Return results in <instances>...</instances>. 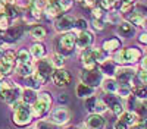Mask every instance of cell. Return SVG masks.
<instances>
[{
    "label": "cell",
    "mask_w": 147,
    "mask_h": 129,
    "mask_svg": "<svg viewBox=\"0 0 147 129\" xmlns=\"http://www.w3.org/2000/svg\"><path fill=\"white\" fill-rule=\"evenodd\" d=\"M75 41H77V35L72 34V32H63V35L59 38L57 43V53H62L65 54H71L74 51V47H75Z\"/></svg>",
    "instance_id": "7"
},
{
    "label": "cell",
    "mask_w": 147,
    "mask_h": 129,
    "mask_svg": "<svg viewBox=\"0 0 147 129\" xmlns=\"http://www.w3.org/2000/svg\"><path fill=\"white\" fill-rule=\"evenodd\" d=\"M119 119L122 120V122H125L129 128H132L134 125H137V123H140V119H138V116H137V113L136 112H132V110H128V112H122L121 114H119Z\"/></svg>",
    "instance_id": "19"
},
{
    "label": "cell",
    "mask_w": 147,
    "mask_h": 129,
    "mask_svg": "<svg viewBox=\"0 0 147 129\" xmlns=\"http://www.w3.org/2000/svg\"><path fill=\"white\" fill-rule=\"evenodd\" d=\"M107 110V104L105 103V100H100V98H97L96 101V106H94V110L93 113H99V114H103Z\"/></svg>",
    "instance_id": "35"
},
{
    "label": "cell",
    "mask_w": 147,
    "mask_h": 129,
    "mask_svg": "<svg viewBox=\"0 0 147 129\" xmlns=\"http://www.w3.org/2000/svg\"><path fill=\"white\" fill-rule=\"evenodd\" d=\"M7 28H9V18L0 13V31H6Z\"/></svg>",
    "instance_id": "39"
},
{
    "label": "cell",
    "mask_w": 147,
    "mask_h": 129,
    "mask_svg": "<svg viewBox=\"0 0 147 129\" xmlns=\"http://www.w3.org/2000/svg\"><path fill=\"white\" fill-rule=\"evenodd\" d=\"M71 119V113L66 107H56L52 114H50V120L56 125H65Z\"/></svg>",
    "instance_id": "12"
},
{
    "label": "cell",
    "mask_w": 147,
    "mask_h": 129,
    "mask_svg": "<svg viewBox=\"0 0 147 129\" xmlns=\"http://www.w3.org/2000/svg\"><path fill=\"white\" fill-rule=\"evenodd\" d=\"M77 2H78V3H84V0H77Z\"/></svg>",
    "instance_id": "52"
},
{
    "label": "cell",
    "mask_w": 147,
    "mask_h": 129,
    "mask_svg": "<svg viewBox=\"0 0 147 129\" xmlns=\"http://www.w3.org/2000/svg\"><path fill=\"white\" fill-rule=\"evenodd\" d=\"M44 12L47 13V16L50 18H57L60 16V13H62V7H60L59 2L56 0V2H47V5L44 6Z\"/></svg>",
    "instance_id": "21"
},
{
    "label": "cell",
    "mask_w": 147,
    "mask_h": 129,
    "mask_svg": "<svg viewBox=\"0 0 147 129\" xmlns=\"http://www.w3.org/2000/svg\"><path fill=\"white\" fill-rule=\"evenodd\" d=\"M109 21H110V22H118V21H119V16H118V15H116V16H112V15H110Z\"/></svg>",
    "instance_id": "49"
},
{
    "label": "cell",
    "mask_w": 147,
    "mask_h": 129,
    "mask_svg": "<svg viewBox=\"0 0 147 129\" xmlns=\"http://www.w3.org/2000/svg\"><path fill=\"white\" fill-rule=\"evenodd\" d=\"M30 53H31V56L35 57V59H43V57L46 56V47H44L41 43H35V44H32Z\"/></svg>",
    "instance_id": "27"
},
{
    "label": "cell",
    "mask_w": 147,
    "mask_h": 129,
    "mask_svg": "<svg viewBox=\"0 0 147 129\" xmlns=\"http://www.w3.org/2000/svg\"><path fill=\"white\" fill-rule=\"evenodd\" d=\"M21 96L19 87H16L13 82H10L7 79H2L0 81V98L6 103H13L18 100V97Z\"/></svg>",
    "instance_id": "3"
},
{
    "label": "cell",
    "mask_w": 147,
    "mask_h": 129,
    "mask_svg": "<svg viewBox=\"0 0 147 129\" xmlns=\"http://www.w3.org/2000/svg\"><path fill=\"white\" fill-rule=\"evenodd\" d=\"M16 63V53L15 51H5V56L0 59V74L3 76H7L13 72Z\"/></svg>",
    "instance_id": "8"
},
{
    "label": "cell",
    "mask_w": 147,
    "mask_h": 129,
    "mask_svg": "<svg viewBox=\"0 0 147 129\" xmlns=\"http://www.w3.org/2000/svg\"><path fill=\"white\" fill-rule=\"evenodd\" d=\"M46 35H47V31H46L44 27H34V28L31 29V37H32L34 40L41 41V40L46 38Z\"/></svg>",
    "instance_id": "30"
},
{
    "label": "cell",
    "mask_w": 147,
    "mask_h": 129,
    "mask_svg": "<svg viewBox=\"0 0 147 129\" xmlns=\"http://www.w3.org/2000/svg\"><path fill=\"white\" fill-rule=\"evenodd\" d=\"M147 125H143V123H137V125H134L132 129H146Z\"/></svg>",
    "instance_id": "48"
},
{
    "label": "cell",
    "mask_w": 147,
    "mask_h": 129,
    "mask_svg": "<svg viewBox=\"0 0 147 129\" xmlns=\"http://www.w3.org/2000/svg\"><path fill=\"white\" fill-rule=\"evenodd\" d=\"M81 81L84 82V84L96 88V87L102 85L103 74H102V70L97 69V68H94V69H84L81 72Z\"/></svg>",
    "instance_id": "6"
},
{
    "label": "cell",
    "mask_w": 147,
    "mask_h": 129,
    "mask_svg": "<svg viewBox=\"0 0 147 129\" xmlns=\"http://www.w3.org/2000/svg\"><path fill=\"white\" fill-rule=\"evenodd\" d=\"M102 85H103V90L109 94H116V91L119 88V84L116 82L115 78H107L105 82H102Z\"/></svg>",
    "instance_id": "26"
},
{
    "label": "cell",
    "mask_w": 147,
    "mask_h": 129,
    "mask_svg": "<svg viewBox=\"0 0 147 129\" xmlns=\"http://www.w3.org/2000/svg\"><path fill=\"white\" fill-rule=\"evenodd\" d=\"M71 129H77V128H71Z\"/></svg>",
    "instance_id": "54"
},
{
    "label": "cell",
    "mask_w": 147,
    "mask_h": 129,
    "mask_svg": "<svg viewBox=\"0 0 147 129\" xmlns=\"http://www.w3.org/2000/svg\"><path fill=\"white\" fill-rule=\"evenodd\" d=\"M75 94H77V97H80V98H87L90 96H94V87H90V85L84 84V82L81 81L80 84L77 85V88H75Z\"/></svg>",
    "instance_id": "22"
},
{
    "label": "cell",
    "mask_w": 147,
    "mask_h": 129,
    "mask_svg": "<svg viewBox=\"0 0 147 129\" xmlns=\"http://www.w3.org/2000/svg\"><path fill=\"white\" fill-rule=\"evenodd\" d=\"M141 69H146L147 70V56H143L141 57Z\"/></svg>",
    "instance_id": "46"
},
{
    "label": "cell",
    "mask_w": 147,
    "mask_h": 129,
    "mask_svg": "<svg viewBox=\"0 0 147 129\" xmlns=\"http://www.w3.org/2000/svg\"><path fill=\"white\" fill-rule=\"evenodd\" d=\"M81 62H82V66L84 69H94L97 68V60H96V56H94V51L93 49H85L81 54Z\"/></svg>",
    "instance_id": "16"
},
{
    "label": "cell",
    "mask_w": 147,
    "mask_h": 129,
    "mask_svg": "<svg viewBox=\"0 0 147 129\" xmlns=\"http://www.w3.org/2000/svg\"><path fill=\"white\" fill-rule=\"evenodd\" d=\"M99 69L102 70V74L106 75L107 78H113L115 76V72H116V62L106 59L103 63H100V68Z\"/></svg>",
    "instance_id": "20"
},
{
    "label": "cell",
    "mask_w": 147,
    "mask_h": 129,
    "mask_svg": "<svg viewBox=\"0 0 147 129\" xmlns=\"http://www.w3.org/2000/svg\"><path fill=\"white\" fill-rule=\"evenodd\" d=\"M59 5H60V7H62V10H68L72 6V2L71 0H59Z\"/></svg>",
    "instance_id": "43"
},
{
    "label": "cell",
    "mask_w": 147,
    "mask_h": 129,
    "mask_svg": "<svg viewBox=\"0 0 147 129\" xmlns=\"http://www.w3.org/2000/svg\"><path fill=\"white\" fill-rule=\"evenodd\" d=\"M50 62L53 65V68L56 69H60V68H63L65 66V56L62 53H55L50 59Z\"/></svg>",
    "instance_id": "32"
},
{
    "label": "cell",
    "mask_w": 147,
    "mask_h": 129,
    "mask_svg": "<svg viewBox=\"0 0 147 129\" xmlns=\"http://www.w3.org/2000/svg\"><path fill=\"white\" fill-rule=\"evenodd\" d=\"M75 28L80 29V31H85L88 28V22L85 21L84 18H80V19H75Z\"/></svg>",
    "instance_id": "38"
},
{
    "label": "cell",
    "mask_w": 147,
    "mask_h": 129,
    "mask_svg": "<svg viewBox=\"0 0 147 129\" xmlns=\"http://www.w3.org/2000/svg\"><path fill=\"white\" fill-rule=\"evenodd\" d=\"M129 22L132 25H140V27H147V19L144 16V13H141L140 10L131 12L129 15Z\"/></svg>",
    "instance_id": "25"
},
{
    "label": "cell",
    "mask_w": 147,
    "mask_h": 129,
    "mask_svg": "<svg viewBox=\"0 0 147 129\" xmlns=\"http://www.w3.org/2000/svg\"><path fill=\"white\" fill-rule=\"evenodd\" d=\"M143 53L140 49L136 47H128V49H121L115 54V62L119 65H134L141 59Z\"/></svg>",
    "instance_id": "1"
},
{
    "label": "cell",
    "mask_w": 147,
    "mask_h": 129,
    "mask_svg": "<svg viewBox=\"0 0 147 129\" xmlns=\"http://www.w3.org/2000/svg\"><path fill=\"white\" fill-rule=\"evenodd\" d=\"M124 2H127V3H134L136 0H124Z\"/></svg>",
    "instance_id": "51"
},
{
    "label": "cell",
    "mask_w": 147,
    "mask_h": 129,
    "mask_svg": "<svg viewBox=\"0 0 147 129\" xmlns=\"http://www.w3.org/2000/svg\"><path fill=\"white\" fill-rule=\"evenodd\" d=\"M121 12H122V13H128V12H132V3L122 2V5H121Z\"/></svg>",
    "instance_id": "41"
},
{
    "label": "cell",
    "mask_w": 147,
    "mask_h": 129,
    "mask_svg": "<svg viewBox=\"0 0 147 129\" xmlns=\"http://www.w3.org/2000/svg\"><path fill=\"white\" fill-rule=\"evenodd\" d=\"M3 56H5V50L2 49V47H0V59H2Z\"/></svg>",
    "instance_id": "50"
},
{
    "label": "cell",
    "mask_w": 147,
    "mask_h": 129,
    "mask_svg": "<svg viewBox=\"0 0 147 129\" xmlns=\"http://www.w3.org/2000/svg\"><path fill=\"white\" fill-rule=\"evenodd\" d=\"M134 76H136V69L128 65H122L121 68H116L113 78L116 79V82L121 87H131Z\"/></svg>",
    "instance_id": "5"
},
{
    "label": "cell",
    "mask_w": 147,
    "mask_h": 129,
    "mask_svg": "<svg viewBox=\"0 0 147 129\" xmlns=\"http://www.w3.org/2000/svg\"><path fill=\"white\" fill-rule=\"evenodd\" d=\"M52 79H53V84L59 88H65L71 84V81H72V76L71 74L68 72V70H65L63 68H60V69H56L53 75H52Z\"/></svg>",
    "instance_id": "10"
},
{
    "label": "cell",
    "mask_w": 147,
    "mask_h": 129,
    "mask_svg": "<svg viewBox=\"0 0 147 129\" xmlns=\"http://www.w3.org/2000/svg\"><path fill=\"white\" fill-rule=\"evenodd\" d=\"M134 81H137V85L147 87V70H146V69L137 70V72H136V76H134Z\"/></svg>",
    "instance_id": "34"
},
{
    "label": "cell",
    "mask_w": 147,
    "mask_h": 129,
    "mask_svg": "<svg viewBox=\"0 0 147 129\" xmlns=\"http://www.w3.org/2000/svg\"><path fill=\"white\" fill-rule=\"evenodd\" d=\"M96 101H97V97H94V96H90V97H87V98H85V103H84V106H85V109H87L90 113H93V110H94Z\"/></svg>",
    "instance_id": "37"
},
{
    "label": "cell",
    "mask_w": 147,
    "mask_h": 129,
    "mask_svg": "<svg viewBox=\"0 0 147 129\" xmlns=\"http://www.w3.org/2000/svg\"><path fill=\"white\" fill-rule=\"evenodd\" d=\"M25 87L27 88H32V90H38V88H41V85H44L46 82H44V79L43 78H40L37 74H31V75H28V76H25Z\"/></svg>",
    "instance_id": "18"
},
{
    "label": "cell",
    "mask_w": 147,
    "mask_h": 129,
    "mask_svg": "<svg viewBox=\"0 0 147 129\" xmlns=\"http://www.w3.org/2000/svg\"><path fill=\"white\" fill-rule=\"evenodd\" d=\"M47 2H56V0H47Z\"/></svg>",
    "instance_id": "53"
},
{
    "label": "cell",
    "mask_w": 147,
    "mask_h": 129,
    "mask_svg": "<svg viewBox=\"0 0 147 129\" xmlns=\"http://www.w3.org/2000/svg\"><path fill=\"white\" fill-rule=\"evenodd\" d=\"M35 129H57V125H56V123H53L52 120H50V122L40 120V122H37Z\"/></svg>",
    "instance_id": "36"
},
{
    "label": "cell",
    "mask_w": 147,
    "mask_h": 129,
    "mask_svg": "<svg viewBox=\"0 0 147 129\" xmlns=\"http://www.w3.org/2000/svg\"><path fill=\"white\" fill-rule=\"evenodd\" d=\"M52 96L49 92H40L38 97H37L35 103L31 104V112L34 117H43L49 110H50L52 106Z\"/></svg>",
    "instance_id": "2"
},
{
    "label": "cell",
    "mask_w": 147,
    "mask_h": 129,
    "mask_svg": "<svg viewBox=\"0 0 147 129\" xmlns=\"http://www.w3.org/2000/svg\"><path fill=\"white\" fill-rule=\"evenodd\" d=\"M103 100H105V103L107 104V109L112 110L113 114L119 116L122 112H124V104H122V101L115 96V94H109V92H107V96H106Z\"/></svg>",
    "instance_id": "13"
},
{
    "label": "cell",
    "mask_w": 147,
    "mask_h": 129,
    "mask_svg": "<svg viewBox=\"0 0 147 129\" xmlns=\"http://www.w3.org/2000/svg\"><path fill=\"white\" fill-rule=\"evenodd\" d=\"M16 72L21 75V76H28L31 74H34V66L31 63H18V68H16Z\"/></svg>",
    "instance_id": "28"
},
{
    "label": "cell",
    "mask_w": 147,
    "mask_h": 129,
    "mask_svg": "<svg viewBox=\"0 0 147 129\" xmlns=\"http://www.w3.org/2000/svg\"><path fill=\"white\" fill-rule=\"evenodd\" d=\"M134 34H136V25H132L129 21L119 23V27H118V35L119 37L131 38V37H134Z\"/></svg>",
    "instance_id": "17"
},
{
    "label": "cell",
    "mask_w": 147,
    "mask_h": 129,
    "mask_svg": "<svg viewBox=\"0 0 147 129\" xmlns=\"http://www.w3.org/2000/svg\"><path fill=\"white\" fill-rule=\"evenodd\" d=\"M32 112H31V106L24 103L21 107L13 110V116H12V122L16 126L22 128V126H28L32 120Z\"/></svg>",
    "instance_id": "4"
},
{
    "label": "cell",
    "mask_w": 147,
    "mask_h": 129,
    "mask_svg": "<svg viewBox=\"0 0 147 129\" xmlns=\"http://www.w3.org/2000/svg\"><path fill=\"white\" fill-rule=\"evenodd\" d=\"M102 49L106 51V53H112V51H118L121 49V40L113 37V38H109L103 43Z\"/></svg>",
    "instance_id": "24"
},
{
    "label": "cell",
    "mask_w": 147,
    "mask_h": 129,
    "mask_svg": "<svg viewBox=\"0 0 147 129\" xmlns=\"http://www.w3.org/2000/svg\"><path fill=\"white\" fill-rule=\"evenodd\" d=\"M85 126H87V129H105L106 120L99 113H90L85 119Z\"/></svg>",
    "instance_id": "15"
},
{
    "label": "cell",
    "mask_w": 147,
    "mask_h": 129,
    "mask_svg": "<svg viewBox=\"0 0 147 129\" xmlns=\"http://www.w3.org/2000/svg\"><path fill=\"white\" fill-rule=\"evenodd\" d=\"M53 72H55V68H53V65H52L50 60L40 59V60L35 63V70H34V74H37L40 78H43L44 82H47L49 79L52 78Z\"/></svg>",
    "instance_id": "9"
},
{
    "label": "cell",
    "mask_w": 147,
    "mask_h": 129,
    "mask_svg": "<svg viewBox=\"0 0 147 129\" xmlns=\"http://www.w3.org/2000/svg\"><path fill=\"white\" fill-rule=\"evenodd\" d=\"M6 35H7V38L9 40H18V38H21L22 37V28L21 27H9L7 29H6Z\"/></svg>",
    "instance_id": "29"
},
{
    "label": "cell",
    "mask_w": 147,
    "mask_h": 129,
    "mask_svg": "<svg viewBox=\"0 0 147 129\" xmlns=\"http://www.w3.org/2000/svg\"><path fill=\"white\" fill-rule=\"evenodd\" d=\"M132 96L138 100H146L147 98V87L143 85H136L132 88Z\"/></svg>",
    "instance_id": "33"
},
{
    "label": "cell",
    "mask_w": 147,
    "mask_h": 129,
    "mask_svg": "<svg viewBox=\"0 0 147 129\" xmlns=\"http://www.w3.org/2000/svg\"><path fill=\"white\" fill-rule=\"evenodd\" d=\"M2 3H5V5H7V6H13V5L16 3V0H2Z\"/></svg>",
    "instance_id": "47"
},
{
    "label": "cell",
    "mask_w": 147,
    "mask_h": 129,
    "mask_svg": "<svg viewBox=\"0 0 147 129\" xmlns=\"http://www.w3.org/2000/svg\"><path fill=\"white\" fill-rule=\"evenodd\" d=\"M138 43L143 45H147V32H143L138 35Z\"/></svg>",
    "instance_id": "45"
},
{
    "label": "cell",
    "mask_w": 147,
    "mask_h": 129,
    "mask_svg": "<svg viewBox=\"0 0 147 129\" xmlns=\"http://www.w3.org/2000/svg\"><path fill=\"white\" fill-rule=\"evenodd\" d=\"M72 28H75V19L71 15H62L55 22V29L57 32H69Z\"/></svg>",
    "instance_id": "11"
},
{
    "label": "cell",
    "mask_w": 147,
    "mask_h": 129,
    "mask_svg": "<svg viewBox=\"0 0 147 129\" xmlns=\"http://www.w3.org/2000/svg\"><path fill=\"white\" fill-rule=\"evenodd\" d=\"M93 25H94V28H96V29H99V31H102V29L105 28L103 22H102L100 19H94V21H93Z\"/></svg>",
    "instance_id": "44"
},
{
    "label": "cell",
    "mask_w": 147,
    "mask_h": 129,
    "mask_svg": "<svg viewBox=\"0 0 147 129\" xmlns=\"http://www.w3.org/2000/svg\"><path fill=\"white\" fill-rule=\"evenodd\" d=\"M146 129H147V126H146Z\"/></svg>",
    "instance_id": "55"
},
{
    "label": "cell",
    "mask_w": 147,
    "mask_h": 129,
    "mask_svg": "<svg viewBox=\"0 0 147 129\" xmlns=\"http://www.w3.org/2000/svg\"><path fill=\"white\" fill-rule=\"evenodd\" d=\"M37 97H38V94H37L35 90H32V88H25V90L21 92V100L25 103V104H28V106L34 104L35 100H37Z\"/></svg>",
    "instance_id": "23"
},
{
    "label": "cell",
    "mask_w": 147,
    "mask_h": 129,
    "mask_svg": "<svg viewBox=\"0 0 147 129\" xmlns=\"http://www.w3.org/2000/svg\"><path fill=\"white\" fill-rule=\"evenodd\" d=\"M129 126L125 123V122H122L121 119H118L116 122H115V125H113V129H128Z\"/></svg>",
    "instance_id": "42"
},
{
    "label": "cell",
    "mask_w": 147,
    "mask_h": 129,
    "mask_svg": "<svg viewBox=\"0 0 147 129\" xmlns=\"http://www.w3.org/2000/svg\"><path fill=\"white\" fill-rule=\"evenodd\" d=\"M93 41H94V34L90 32L88 29H85V31H80V34L77 35L75 45L81 50H85L93 44Z\"/></svg>",
    "instance_id": "14"
},
{
    "label": "cell",
    "mask_w": 147,
    "mask_h": 129,
    "mask_svg": "<svg viewBox=\"0 0 147 129\" xmlns=\"http://www.w3.org/2000/svg\"><path fill=\"white\" fill-rule=\"evenodd\" d=\"M91 13H93V16H94V19H102L103 18V7H93V10H91Z\"/></svg>",
    "instance_id": "40"
},
{
    "label": "cell",
    "mask_w": 147,
    "mask_h": 129,
    "mask_svg": "<svg viewBox=\"0 0 147 129\" xmlns=\"http://www.w3.org/2000/svg\"><path fill=\"white\" fill-rule=\"evenodd\" d=\"M16 62L18 63H31V53L25 49H21L16 53Z\"/></svg>",
    "instance_id": "31"
}]
</instances>
